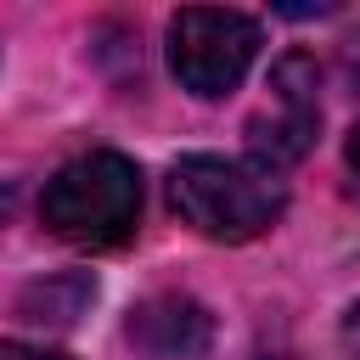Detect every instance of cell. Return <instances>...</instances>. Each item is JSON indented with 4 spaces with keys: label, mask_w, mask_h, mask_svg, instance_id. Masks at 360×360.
<instances>
[{
    "label": "cell",
    "mask_w": 360,
    "mask_h": 360,
    "mask_svg": "<svg viewBox=\"0 0 360 360\" xmlns=\"http://www.w3.org/2000/svg\"><path fill=\"white\" fill-rule=\"evenodd\" d=\"M169 202L191 231H202L214 242H248L281 219L287 186H281V174L259 169L253 158L242 163V158L191 152L169 174Z\"/></svg>",
    "instance_id": "1"
},
{
    "label": "cell",
    "mask_w": 360,
    "mask_h": 360,
    "mask_svg": "<svg viewBox=\"0 0 360 360\" xmlns=\"http://www.w3.org/2000/svg\"><path fill=\"white\" fill-rule=\"evenodd\" d=\"M39 219L73 248H118L141 225V174L124 152H84L45 180Z\"/></svg>",
    "instance_id": "2"
},
{
    "label": "cell",
    "mask_w": 360,
    "mask_h": 360,
    "mask_svg": "<svg viewBox=\"0 0 360 360\" xmlns=\"http://www.w3.org/2000/svg\"><path fill=\"white\" fill-rule=\"evenodd\" d=\"M259 56V22L225 6H186L169 22V68L191 96H225Z\"/></svg>",
    "instance_id": "3"
},
{
    "label": "cell",
    "mask_w": 360,
    "mask_h": 360,
    "mask_svg": "<svg viewBox=\"0 0 360 360\" xmlns=\"http://www.w3.org/2000/svg\"><path fill=\"white\" fill-rule=\"evenodd\" d=\"M270 90H276V112L253 118L248 124V152L259 169L281 174L287 163H298L309 146H315V129H321V101H315V56L304 51H287L276 68H270Z\"/></svg>",
    "instance_id": "4"
},
{
    "label": "cell",
    "mask_w": 360,
    "mask_h": 360,
    "mask_svg": "<svg viewBox=\"0 0 360 360\" xmlns=\"http://www.w3.org/2000/svg\"><path fill=\"white\" fill-rule=\"evenodd\" d=\"M129 343L146 360H197L214 343V321L197 298L180 292H158L129 315Z\"/></svg>",
    "instance_id": "5"
},
{
    "label": "cell",
    "mask_w": 360,
    "mask_h": 360,
    "mask_svg": "<svg viewBox=\"0 0 360 360\" xmlns=\"http://www.w3.org/2000/svg\"><path fill=\"white\" fill-rule=\"evenodd\" d=\"M343 163H349V197L360 202V124L349 129V146H343Z\"/></svg>",
    "instance_id": "6"
},
{
    "label": "cell",
    "mask_w": 360,
    "mask_h": 360,
    "mask_svg": "<svg viewBox=\"0 0 360 360\" xmlns=\"http://www.w3.org/2000/svg\"><path fill=\"white\" fill-rule=\"evenodd\" d=\"M0 360H68V354H51V349H28V343H0Z\"/></svg>",
    "instance_id": "7"
},
{
    "label": "cell",
    "mask_w": 360,
    "mask_h": 360,
    "mask_svg": "<svg viewBox=\"0 0 360 360\" xmlns=\"http://www.w3.org/2000/svg\"><path fill=\"white\" fill-rule=\"evenodd\" d=\"M343 343H349V354L360 360V304L349 309V321H343Z\"/></svg>",
    "instance_id": "8"
},
{
    "label": "cell",
    "mask_w": 360,
    "mask_h": 360,
    "mask_svg": "<svg viewBox=\"0 0 360 360\" xmlns=\"http://www.w3.org/2000/svg\"><path fill=\"white\" fill-rule=\"evenodd\" d=\"M343 62H349V73L360 79V39H349V51H343Z\"/></svg>",
    "instance_id": "9"
}]
</instances>
